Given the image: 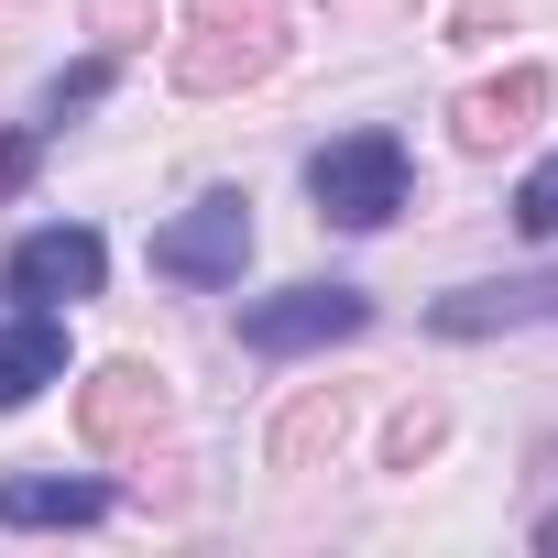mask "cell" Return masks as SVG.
<instances>
[{
	"label": "cell",
	"mask_w": 558,
	"mask_h": 558,
	"mask_svg": "<svg viewBox=\"0 0 558 558\" xmlns=\"http://www.w3.org/2000/svg\"><path fill=\"white\" fill-rule=\"evenodd\" d=\"M536 110H547V66H504V77L460 88L449 132H460V154H514V143L536 132Z\"/></svg>",
	"instance_id": "52a82bcc"
},
{
	"label": "cell",
	"mask_w": 558,
	"mask_h": 558,
	"mask_svg": "<svg viewBox=\"0 0 558 558\" xmlns=\"http://www.w3.org/2000/svg\"><path fill=\"white\" fill-rule=\"evenodd\" d=\"M45 384H66V329H56V307H23L12 329H0V416L34 405Z\"/></svg>",
	"instance_id": "9c48e42d"
},
{
	"label": "cell",
	"mask_w": 558,
	"mask_h": 558,
	"mask_svg": "<svg viewBox=\"0 0 558 558\" xmlns=\"http://www.w3.org/2000/svg\"><path fill=\"white\" fill-rule=\"evenodd\" d=\"M307 197H318L329 230H384V219L405 208V143H395V132H340V143H318V154H307Z\"/></svg>",
	"instance_id": "7a4b0ae2"
},
{
	"label": "cell",
	"mask_w": 558,
	"mask_h": 558,
	"mask_svg": "<svg viewBox=\"0 0 558 558\" xmlns=\"http://www.w3.org/2000/svg\"><path fill=\"white\" fill-rule=\"evenodd\" d=\"M99 99H110V56L66 66V77H56V88L34 99V132H66V121H77V110H99Z\"/></svg>",
	"instance_id": "7c38bea8"
},
{
	"label": "cell",
	"mask_w": 558,
	"mask_h": 558,
	"mask_svg": "<svg viewBox=\"0 0 558 558\" xmlns=\"http://www.w3.org/2000/svg\"><path fill=\"white\" fill-rule=\"evenodd\" d=\"M77 438H88L99 460L165 438V373H154V362H99V373L77 384Z\"/></svg>",
	"instance_id": "8992f818"
},
{
	"label": "cell",
	"mask_w": 558,
	"mask_h": 558,
	"mask_svg": "<svg viewBox=\"0 0 558 558\" xmlns=\"http://www.w3.org/2000/svg\"><path fill=\"white\" fill-rule=\"evenodd\" d=\"M525 318H558V274H504V286H460L427 307L438 340H493V329H525Z\"/></svg>",
	"instance_id": "ba28073f"
},
{
	"label": "cell",
	"mask_w": 558,
	"mask_h": 558,
	"mask_svg": "<svg viewBox=\"0 0 558 558\" xmlns=\"http://www.w3.org/2000/svg\"><path fill=\"white\" fill-rule=\"evenodd\" d=\"M438 427H449L438 405H405V416H395V471H416V460L438 449Z\"/></svg>",
	"instance_id": "5bb4252c"
},
{
	"label": "cell",
	"mask_w": 558,
	"mask_h": 558,
	"mask_svg": "<svg viewBox=\"0 0 558 558\" xmlns=\"http://www.w3.org/2000/svg\"><path fill=\"white\" fill-rule=\"evenodd\" d=\"M274 56H286V0H186V45H175L186 99H230Z\"/></svg>",
	"instance_id": "6da1fadb"
},
{
	"label": "cell",
	"mask_w": 558,
	"mask_h": 558,
	"mask_svg": "<svg viewBox=\"0 0 558 558\" xmlns=\"http://www.w3.org/2000/svg\"><path fill=\"white\" fill-rule=\"evenodd\" d=\"M241 263H252V197L241 186H219L154 230V274H175V286H241Z\"/></svg>",
	"instance_id": "3957f363"
},
{
	"label": "cell",
	"mask_w": 558,
	"mask_h": 558,
	"mask_svg": "<svg viewBox=\"0 0 558 558\" xmlns=\"http://www.w3.org/2000/svg\"><path fill=\"white\" fill-rule=\"evenodd\" d=\"M340 427H351V395L329 384V395H307L286 427H274V471H318L329 449H340Z\"/></svg>",
	"instance_id": "8fae6325"
},
{
	"label": "cell",
	"mask_w": 558,
	"mask_h": 558,
	"mask_svg": "<svg viewBox=\"0 0 558 558\" xmlns=\"http://www.w3.org/2000/svg\"><path fill=\"white\" fill-rule=\"evenodd\" d=\"M362 318H373V296H362V286H286V296L241 307V340H252L263 362H296V351H329V340H351Z\"/></svg>",
	"instance_id": "5b68a950"
},
{
	"label": "cell",
	"mask_w": 558,
	"mask_h": 558,
	"mask_svg": "<svg viewBox=\"0 0 558 558\" xmlns=\"http://www.w3.org/2000/svg\"><path fill=\"white\" fill-rule=\"evenodd\" d=\"M514 230H525V241H558V154L514 186Z\"/></svg>",
	"instance_id": "4fadbf2b"
},
{
	"label": "cell",
	"mask_w": 558,
	"mask_h": 558,
	"mask_svg": "<svg viewBox=\"0 0 558 558\" xmlns=\"http://www.w3.org/2000/svg\"><path fill=\"white\" fill-rule=\"evenodd\" d=\"M110 493L99 482H66V471H12L0 482V525H99Z\"/></svg>",
	"instance_id": "30bf717a"
},
{
	"label": "cell",
	"mask_w": 558,
	"mask_h": 558,
	"mask_svg": "<svg viewBox=\"0 0 558 558\" xmlns=\"http://www.w3.org/2000/svg\"><path fill=\"white\" fill-rule=\"evenodd\" d=\"M99 274H110V241L88 219H56V230H23L12 241L0 286H12L23 307H77V296H99Z\"/></svg>",
	"instance_id": "277c9868"
}]
</instances>
